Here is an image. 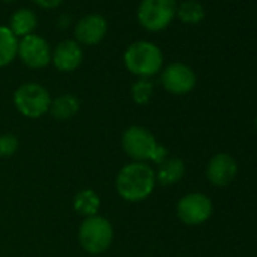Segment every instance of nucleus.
I'll return each instance as SVG.
<instances>
[{"label": "nucleus", "mask_w": 257, "mask_h": 257, "mask_svg": "<svg viewBox=\"0 0 257 257\" xmlns=\"http://www.w3.org/2000/svg\"><path fill=\"white\" fill-rule=\"evenodd\" d=\"M237 164L236 161L225 153H219L213 156L207 165V179L215 186H227L236 177Z\"/></svg>", "instance_id": "12"}, {"label": "nucleus", "mask_w": 257, "mask_h": 257, "mask_svg": "<svg viewBox=\"0 0 257 257\" xmlns=\"http://www.w3.org/2000/svg\"><path fill=\"white\" fill-rule=\"evenodd\" d=\"M19 41L10 28L0 26V68L10 65L17 56Z\"/></svg>", "instance_id": "15"}, {"label": "nucleus", "mask_w": 257, "mask_h": 257, "mask_svg": "<svg viewBox=\"0 0 257 257\" xmlns=\"http://www.w3.org/2000/svg\"><path fill=\"white\" fill-rule=\"evenodd\" d=\"M156 174V180L162 185H174L185 174V165L179 158H165L159 164V170Z\"/></svg>", "instance_id": "14"}, {"label": "nucleus", "mask_w": 257, "mask_h": 257, "mask_svg": "<svg viewBox=\"0 0 257 257\" xmlns=\"http://www.w3.org/2000/svg\"><path fill=\"white\" fill-rule=\"evenodd\" d=\"M17 55L20 56L22 62L34 70L44 68L50 64L52 53L47 41L40 37V35H28L23 37L22 41L19 43V50Z\"/></svg>", "instance_id": "7"}, {"label": "nucleus", "mask_w": 257, "mask_h": 257, "mask_svg": "<svg viewBox=\"0 0 257 257\" xmlns=\"http://www.w3.org/2000/svg\"><path fill=\"white\" fill-rule=\"evenodd\" d=\"M176 14L179 16V19L186 23V25H197L204 19V8L201 4H198L197 0H186L183 2Z\"/></svg>", "instance_id": "18"}, {"label": "nucleus", "mask_w": 257, "mask_h": 257, "mask_svg": "<svg viewBox=\"0 0 257 257\" xmlns=\"http://www.w3.org/2000/svg\"><path fill=\"white\" fill-rule=\"evenodd\" d=\"M17 110L28 118H38L49 112L52 98L49 91L38 83H25L14 94Z\"/></svg>", "instance_id": "5"}, {"label": "nucleus", "mask_w": 257, "mask_h": 257, "mask_svg": "<svg viewBox=\"0 0 257 257\" xmlns=\"http://www.w3.org/2000/svg\"><path fill=\"white\" fill-rule=\"evenodd\" d=\"M32 2L44 10H53V8H58L64 0H32Z\"/></svg>", "instance_id": "21"}, {"label": "nucleus", "mask_w": 257, "mask_h": 257, "mask_svg": "<svg viewBox=\"0 0 257 257\" xmlns=\"http://www.w3.org/2000/svg\"><path fill=\"white\" fill-rule=\"evenodd\" d=\"M176 11L174 0H143L138 8V22L144 29L159 32L173 22Z\"/></svg>", "instance_id": "6"}, {"label": "nucleus", "mask_w": 257, "mask_h": 257, "mask_svg": "<svg viewBox=\"0 0 257 257\" xmlns=\"http://www.w3.org/2000/svg\"><path fill=\"white\" fill-rule=\"evenodd\" d=\"M113 237V230L110 222L98 215L85 218L79 228V242L85 251L89 254L104 252Z\"/></svg>", "instance_id": "4"}, {"label": "nucleus", "mask_w": 257, "mask_h": 257, "mask_svg": "<svg viewBox=\"0 0 257 257\" xmlns=\"http://www.w3.org/2000/svg\"><path fill=\"white\" fill-rule=\"evenodd\" d=\"M17 149H19V140L14 135L7 134L0 137V158L13 156L17 152Z\"/></svg>", "instance_id": "20"}, {"label": "nucleus", "mask_w": 257, "mask_h": 257, "mask_svg": "<svg viewBox=\"0 0 257 257\" xmlns=\"http://www.w3.org/2000/svg\"><path fill=\"white\" fill-rule=\"evenodd\" d=\"M100 207V198L92 189H82L74 197V209L85 218L97 215Z\"/></svg>", "instance_id": "17"}, {"label": "nucleus", "mask_w": 257, "mask_h": 257, "mask_svg": "<svg viewBox=\"0 0 257 257\" xmlns=\"http://www.w3.org/2000/svg\"><path fill=\"white\" fill-rule=\"evenodd\" d=\"M79 107L80 104H79L77 97L71 94H64L52 101L49 110L56 119H68L79 112Z\"/></svg>", "instance_id": "16"}, {"label": "nucleus", "mask_w": 257, "mask_h": 257, "mask_svg": "<svg viewBox=\"0 0 257 257\" xmlns=\"http://www.w3.org/2000/svg\"><path fill=\"white\" fill-rule=\"evenodd\" d=\"M37 25H38V20H37L35 13H32L31 10L22 8L11 16L10 29L16 37H28V35H32V32L37 29Z\"/></svg>", "instance_id": "13"}, {"label": "nucleus", "mask_w": 257, "mask_h": 257, "mask_svg": "<svg viewBox=\"0 0 257 257\" xmlns=\"http://www.w3.org/2000/svg\"><path fill=\"white\" fill-rule=\"evenodd\" d=\"M83 59L82 47L74 40H65L59 43L52 55L55 67L62 73H71L79 68Z\"/></svg>", "instance_id": "11"}, {"label": "nucleus", "mask_w": 257, "mask_h": 257, "mask_svg": "<svg viewBox=\"0 0 257 257\" xmlns=\"http://www.w3.org/2000/svg\"><path fill=\"white\" fill-rule=\"evenodd\" d=\"M164 56L161 49L149 41H138L127 47L124 53L125 68L132 74L147 79L159 73L162 68Z\"/></svg>", "instance_id": "3"}, {"label": "nucleus", "mask_w": 257, "mask_h": 257, "mask_svg": "<svg viewBox=\"0 0 257 257\" xmlns=\"http://www.w3.org/2000/svg\"><path fill=\"white\" fill-rule=\"evenodd\" d=\"M106 32H107V23L104 17L98 14H89L77 22L74 29V37L80 44L95 46L104 38Z\"/></svg>", "instance_id": "10"}, {"label": "nucleus", "mask_w": 257, "mask_h": 257, "mask_svg": "<svg viewBox=\"0 0 257 257\" xmlns=\"http://www.w3.org/2000/svg\"><path fill=\"white\" fill-rule=\"evenodd\" d=\"M4 2H7V4H11V2H16V0H4Z\"/></svg>", "instance_id": "22"}, {"label": "nucleus", "mask_w": 257, "mask_h": 257, "mask_svg": "<svg viewBox=\"0 0 257 257\" xmlns=\"http://www.w3.org/2000/svg\"><path fill=\"white\" fill-rule=\"evenodd\" d=\"M161 80H162L164 88L168 92L182 95V94H188L189 91L194 89L197 77L191 67H188L182 62H174V64H170L164 70Z\"/></svg>", "instance_id": "9"}, {"label": "nucleus", "mask_w": 257, "mask_h": 257, "mask_svg": "<svg viewBox=\"0 0 257 257\" xmlns=\"http://www.w3.org/2000/svg\"><path fill=\"white\" fill-rule=\"evenodd\" d=\"M122 149L135 159V162H144L147 159L161 164L167 158V150L158 144L153 134L140 125H132L122 134Z\"/></svg>", "instance_id": "2"}, {"label": "nucleus", "mask_w": 257, "mask_h": 257, "mask_svg": "<svg viewBox=\"0 0 257 257\" xmlns=\"http://www.w3.org/2000/svg\"><path fill=\"white\" fill-rule=\"evenodd\" d=\"M177 215L185 224H203L212 215V201L198 192L188 194L177 203Z\"/></svg>", "instance_id": "8"}, {"label": "nucleus", "mask_w": 257, "mask_h": 257, "mask_svg": "<svg viewBox=\"0 0 257 257\" xmlns=\"http://www.w3.org/2000/svg\"><path fill=\"white\" fill-rule=\"evenodd\" d=\"M153 95V83L147 79H140L132 85V98L138 104H147Z\"/></svg>", "instance_id": "19"}, {"label": "nucleus", "mask_w": 257, "mask_h": 257, "mask_svg": "<svg viewBox=\"0 0 257 257\" xmlns=\"http://www.w3.org/2000/svg\"><path fill=\"white\" fill-rule=\"evenodd\" d=\"M156 174L146 162H132L122 167L116 176V191L125 201H143L155 189Z\"/></svg>", "instance_id": "1"}]
</instances>
